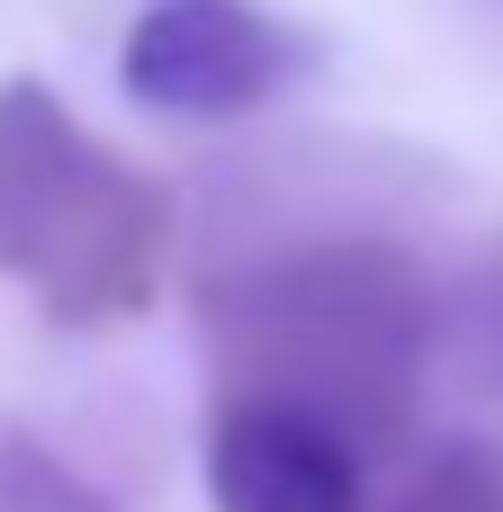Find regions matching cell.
<instances>
[{"instance_id": "6", "label": "cell", "mask_w": 503, "mask_h": 512, "mask_svg": "<svg viewBox=\"0 0 503 512\" xmlns=\"http://www.w3.org/2000/svg\"><path fill=\"white\" fill-rule=\"evenodd\" d=\"M441 342H459V360L486 387H503V234L468 261V279L441 297Z\"/></svg>"}, {"instance_id": "2", "label": "cell", "mask_w": 503, "mask_h": 512, "mask_svg": "<svg viewBox=\"0 0 503 512\" xmlns=\"http://www.w3.org/2000/svg\"><path fill=\"white\" fill-rule=\"evenodd\" d=\"M180 243L171 189L90 135L45 72H0V279L63 333L135 324Z\"/></svg>"}, {"instance_id": "1", "label": "cell", "mask_w": 503, "mask_h": 512, "mask_svg": "<svg viewBox=\"0 0 503 512\" xmlns=\"http://www.w3.org/2000/svg\"><path fill=\"white\" fill-rule=\"evenodd\" d=\"M198 342L216 396H261L333 423L360 459L423 414L441 351V288L396 234H315L198 279Z\"/></svg>"}, {"instance_id": "3", "label": "cell", "mask_w": 503, "mask_h": 512, "mask_svg": "<svg viewBox=\"0 0 503 512\" xmlns=\"http://www.w3.org/2000/svg\"><path fill=\"white\" fill-rule=\"evenodd\" d=\"M315 72V36L261 0H144L117 36V90L171 126H234Z\"/></svg>"}, {"instance_id": "5", "label": "cell", "mask_w": 503, "mask_h": 512, "mask_svg": "<svg viewBox=\"0 0 503 512\" xmlns=\"http://www.w3.org/2000/svg\"><path fill=\"white\" fill-rule=\"evenodd\" d=\"M0 512H126L90 468H72L45 432L0 423Z\"/></svg>"}, {"instance_id": "4", "label": "cell", "mask_w": 503, "mask_h": 512, "mask_svg": "<svg viewBox=\"0 0 503 512\" xmlns=\"http://www.w3.org/2000/svg\"><path fill=\"white\" fill-rule=\"evenodd\" d=\"M207 504L216 512H360L369 504V459L261 396H207Z\"/></svg>"}, {"instance_id": "8", "label": "cell", "mask_w": 503, "mask_h": 512, "mask_svg": "<svg viewBox=\"0 0 503 512\" xmlns=\"http://www.w3.org/2000/svg\"><path fill=\"white\" fill-rule=\"evenodd\" d=\"M396 512H405V504H396Z\"/></svg>"}, {"instance_id": "7", "label": "cell", "mask_w": 503, "mask_h": 512, "mask_svg": "<svg viewBox=\"0 0 503 512\" xmlns=\"http://www.w3.org/2000/svg\"><path fill=\"white\" fill-rule=\"evenodd\" d=\"M405 512H503V450L495 441H441L423 459Z\"/></svg>"}]
</instances>
